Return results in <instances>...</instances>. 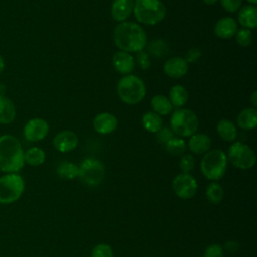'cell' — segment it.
Listing matches in <instances>:
<instances>
[{
  "mask_svg": "<svg viewBox=\"0 0 257 257\" xmlns=\"http://www.w3.org/2000/svg\"><path fill=\"white\" fill-rule=\"evenodd\" d=\"M113 42L119 50L125 52H139L147 45V33L138 23L124 21L117 24L112 34Z\"/></svg>",
  "mask_w": 257,
  "mask_h": 257,
  "instance_id": "cell-1",
  "label": "cell"
},
{
  "mask_svg": "<svg viewBox=\"0 0 257 257\" xmlns=\"http://www.w3.org/2000/svg\"><path fill=\"white\" fill-rule=\"evenodd\" d=\"M49 132L48 122L41 117H34L29 119L24 127L23 135L26 141L31 143H37L46 138Z\"/></svg>",
  "mask_w": 257,
  "mask_h": 257,
  "instance_id": "cell-11",
  "label": "cell"
},
{
  "mask_svg": "<svg viewBox=\"0 0 257 257\" xmlns=\"http://www.w3.org/2000/svg\"><path fill=\"white\" fill-rule=\"evenodd\" d=\"M238 247H239V244L237 242H235V241H228L225 244V250H227V251H229L231 253L237 251Z\"/></svg>",
  "mask_w": 257,
  "mask_h": 257,
  "instance_id": "cell-39",
  "label": "cell"
},
{
  "mask_svg": "<svg viewBox=\"0 0 257 257\" xmlns=\"http://www.w3.org/2000/svg\"><path fill=\"white\" fill-rule=\"evenodd\" d=\"M119 98L126 104L140 103L146 95V85L144 81L134 74H126L122 76L116 86Z\"/></svg>",
  "mask_w": 257,
  "mask_h": 257,
  "instance_id": "cell-4",
  "label": "cell"
},
{
  "mask_svg": "<svg viewBox=\"0 0 257 257\" xmlns=\"http://www.w3.org/2000/svg\"><path fill=\"white\" fill-rule=\"evenodd\" d=\"M224 195L225 194L222 186L216 182L211 183L206 189V198L214 205L220 204L224 199Z\"/></svg>",
  "mask_w": 257,
  "mask_h": 257,
  "instance_id": "cell-28",
  "label": "cell"
},
{
  "mask_svg": "<svg viewBox=\"0 0 257 257\" xmlns=\"http://www.w3.org/2000/svg\"><path fill=\"white\" fill-rule=\"evenodd\" d=\"M211 145L210 137L203 133H195L190 137L188 142L189 150L196 155H205L210 151Z\"/></svg>",
  "mask_w": 257,
  "mask_h": 257,
  "instance_id": "cell-18",
  "label": "cell"
},
{
  "mask_svg": "<svg viewBox=\"0 0 257 257\" xmlns=\"http://www.w3.org/2000/svg\"><path fill=\"white\" fill-rule=\"evenodd\" d=\"M151 107L159 115H168L174 108L169 98L163 94H157L151 99Z\"/></svg>",
  "mask_w": 257,
  "mask_h": 257,
  "instance_id": "cell-24",
  "label": "cell"
},
{
  "mask_svg": "<svg viewBox=\"0 0 257 257\" xmlns=\"http://www.w3.org/2000/svg\"><path fill=\"white\" fill-rule=\"evenodd\" d=\"M217 133L219 137L228 143H233L237 138V128L235 124L229 119H221L217 124Z\"/></svg>",
  "mask_w": 257,
  "mask_h": 257,
  "instance_id": "cell-23",
  "label": "cell"
},
{
  "mask_svg": "<svg viewBox=\"0 0 257 257\" xmlns=\"http://www.w3.org/2000/svg\"><path fill=\"white\" fill-rule=\"evenodd\" d=\"M148 49L152 55L156 57H161L168 52V45L164 40L156 39L148 45Z\"/></svg>",
  "mask_w": 257,
  "mask_h": 257,
  "instance_id": "cell-30",
  "label": "cell"
},
{
  "mask_svg": "<svg viewBox=\"0 0 257 257\" xmlns=\"http://www.w3.org/2000/svg\"><path fill=\"white\" fill-rule=\"evenodd\" d=\"M112 65L114 69L120 74H130L135 68L134 56L125 51H116L112 56Z\"/></svg>",
  "mask_w": 257,
  "mask_h": 257,
  "instance_id": "cell-16",
  "label": "cell"
},
{
  "mask_svg": "<svg viewBox=\"0 0 257 257\" xmlns=\"http://www.w3.org/2000/svg\"><path fill=\"white\" fill-rule=\"evenodd\" d=\"M134 0H113L110 14L116 22H124L133 13Z\"/></svg>",
  "mask_w": 257,
  "mask_h": 257,
  "instance_id": "cell-17",
  "label": "cell"
},
{
  "mask_svg": "<svg viewBox=\"0 0 257 257\" xmlns=\"http://www.w3.org/2000/svg\"><path fill=\"white\" fill-rule=\"evenodd\" d=\"M251 5H256L257 4V0H247Z\"/></svg>",
  "mask_w": 257,
  "mask_h": 257,
  "instance_id": "cell-44",
  "label": "cell"
},
{
  "mask_svg": "<svg viewBox=\"0 0 257 257\" xmlns=\"http://www.w3.org/2000/svg\"><path fill=\"white\" fill-rule=\"evenodd\" d=\"M235 38H236V42L240 46L247 47V46H250L252 44L253 34H252V31L250 29L241 28V29L237 30V32L235 34Z\"/></svg>",
  "mask_w": 257,
  "mask_h": 257,
  "instance_id": "cell-31",
  "label": "cell"
},
{
  "mask_svg": "<svg viewBox=\"0 0 257 257\" xmlns=\"http://www.w3.org/2000/svg\"><path fill=\"white\" fill-rule=\"evenodd\" d=\"M16 116V108L13 101L5 96L0 95V123L9 124Z\"/></svg>",
  "mask_w": 257,
  "mask_h": 257,
  "instance_id": "cell-20",
  "label": "cell"
},
{
  "mask_svg": "<svg viewBox=\"0 0 257 257\" xmlns=\"http://www.w3.org/2000/svg\"><path fill=\"white\" fill-rule=\"evenodd\" d=\"M142 124L149 133H157L163 127V119L161 115L154 111H148L142 116Z\"/></svg>",
  "mask_w": 257,
  "mask_h": 257,
  "instance_id": "cell-25",
  "label": "cell"
},
{
  "mask_svg": "<svg viewBox=\"0 0 257 257\" xmlns=\"http://www.w3.org/2000/svg\"><path fill=\"white\" fill-rule=\"evenodd\" d=\"M45 161V153L38 147H31L24 152V162L32 167L40 166Z\"/></svg>",
  "mask_w": 257,
  "mask_h": 257,
  "instance_id": "cell-26",
  "label": "cell"
},
{
  "mask_svg": "<svg viewBox=\"0 0 257 257\" xmlns=\"http://www.w3.org/2000/svg\"><path fill=\"white\" fill-rule=\"evenodd\" d=\"M194 167H195L194 157L190 154L182 155L181 160H180V169H181L182 173L190 174V172L194 169Z\"/></svg>",
  "mask_w": 257,
  "mask_h": 257,
  "instance_id": "cell-33",
  "label": "cell"
},
{
  "mask_svg": "<svg viewBox=\"0 0 257 257\" xmlns=\"http://www.w3.org/2000/svg\"><path fill=\"white\" fill-rule=\"evenodd\" d=\"M166 6L161 0H135L133 13L138 22L156 25L166 16Z\"/></svg>",
  "mask_w": 257,
  "mask_h": 257,
  "instance_id": "cell-3",
  "label": "cell"
},
{
  "mask_svg": "<svg viewBox=\"0 0 257 257\" xmlns=\"http://www.w3.org/2000/svg\"><path fill=\"white\" fill-rule=\"evenodd\" d=\"M238 30V23L232 17L225 16L220 18L214 26V33L221 39H230L235 36Z\"/></svg>",
  "mask_w": 257,
  "mask_h": 257,
  "instance_id": "cell-15",
  "label": "cell"
},
{
  "mask_svg": "<svg viewBox=\"0 0 257 257\" xmlns=\"http://www.w3.org/2000/svg\"><path fill=\"white\" fill-rule=\"evenodd\" d=\"M227 160L236 168L248 170L254 167L256 163V155L254 151L246 144L241 142L233 143L228 150Z\"/></svg>",
  "mask_w": 257,
  "mask_h": 257,
  "instance_id": "cell-8",
  "label": "cell"
},
{
  "mask_svg": "<svg viewBox=\"0 0 257 257\" xmlns=\"http://www.w3.org/2000/svg\"><path fill=\"white\" fill-rule=\"evenodd\" d=\"M174 193L181 199L188 200L196 195L198 184L196 179L187 173H181L177 175L172 183Z\"/></svg>",
  "mask_w": 257,
  "mask_h": 257,
  "instance_id": "cell-10",
  "label": "cell"
},
{
  "mask_svg": "<svg viewBox=\"0 0 257 257\" xmlns=\"http://www.w3.org/2000/svg\"><path fill=\"white\" fill-rule=\"evenodd\" d=\"M4 67H5L4 59H3V57L0 55V73H2V71L4 70Z\"/></svg>",
  "mask_w": 257,
  "mask_h": 257,
  "instance_id": "cell-41",
  "label": "cell"
},
{
  "mask_svg": "<svg viewBox=\"0 0 257 257\" xmlns=\"http://www.w3.org/2000/svg\"><path fill=\"white\" fill-rule=\"evenodd\" d=\"M189 69V63L184 57L174 56L164 63V72L171 78L183 77Z\"/></svg>",
  "mask_w": 257,
  "mask_h": 257,
  "instance_id": "cell-14",
  "label": "cell"
},
{
  "mask_svg": "<svg viewBox=\"0 0 257 257\" xmlns=\"http://www.w3.org/2000/svg\"><path fill=\"white\" fill-rule=\"evenodd\" d=\"M117 124V118L110 112H100L96 114L92 120L93 130L100 135H109L113 133L116 130Z\"/></svg>",
  "mask_w": 257,
  "mask_h": 257,
  "instance_id": "cell-12",
  "label": "cell"
},
{
  "mask_svg": "<svg viewBox=\"0 0 257 257\" xmlns=\"http://www.w3.org/2000/svg\"><path fill=\"white\" fill-rule=\"evenodd\" d=\"M204 257H224V248L219 244H211L206 248Z\"/></svg>",
  "mask_w": 257,
  "mask_h": 257,
  "instance_id": "cell-36",
  "label": "cell"
},
{
  "mask_svg": "<svg viewBox=\"0 0 257 257\" xmlns=\"http://www.w3.org/2000/svg\"><path fill=\"white\" fill-rule=\"evenodd\" d=\"M79 168L78 177L84 184L90 187L98 186L104 178V166L100 161L87 158L82 161Z\"/></svg>",
  "mask_w": 257,
  "mask_h": 257,
  "instance_id": "cell-9",
  "label": "cell"
},
{
  "mask_svg": "<svg viewBox=\"0 0 257 257\" xmlns=\"http://www.w3.org/2000/svg\"><path fill=\"white\" fill-rule=\"evenodd\" d=\"M174 137H175V134L171 131V128H168V127H162L159 132L156 133L157 141L160 144H164V145Z\"/></svg>",
  "mask_w": 257,
  "mask_h": 257,
  "instance_id": "cell-37",
  "label": "cell"
},
{
  "mask_svg": "<svg viewBox=\"0 0 257 257\" xmlns=\"http://www.w3.org/2000/svg\"><path fill=\"white\" fill-rule=\"evenodd\" d=\"M171 131L180 138H190L197 133L199 119L197 114L188 108H177L170 118Z\"/></svg>",
  "mask_w": 257,
  "mask_h": 257,
  "instance_id": "cell-6",
  "label": "cell"
},
{
  "mask_svg": "<svg viewBox=\"0 0 257 257\" xmlns=\"http://www.w3.org/2000/svg\"><path fill=\"white\" fill-rule=\"evenodd\" d=\"M168 98L173 107L181 108L187 103L189 99V93L188 90L183 85L176 84L171 87Z\"/></svg>",
  "mask_w": 257,
  "mask_h": 257,
  "instance_id": "cell-22",
  "label": "cell"
},
{
  "mask_svg": "<svg viewBox=\"0 0 257 257\" xmlns=\"http://www.w3.org/2000/svg\"><path fill=\"white\" fill-rule=\"evenodd\" d=\"M24 164V152L18 139L11 135L0 136V171L17 173Z\"/></svg>",
  "mask_w": 257,
  "mask_h": 257,
  "instance_id": "cell-2",
  "label": "cell"
},
{
  "mask_svg": "<svg viewBox=\"0 0 257 257\" xmlns=\"http://www.w3.org/2000/svg\"><path fill=\"white\" fill-rule=\"evenodd\" d=\"M134 58H135V63H137L140 66V68H142V69H148L151 65L150 56L144 50L137 52L136 57H134Z\"/></svg>",
  "mask_w": 257,
  "mask_h": 257,
  "instance_id": "cell-35",
  "label": "cell"
},
{
  "mask_svg": "<svg viewBox=\"0 0 257 257\" xmlns=\"http://www.w3.org/2000/svg\"><path fill=\"white\" fill-rule=\"evenodd\" d=\"M206 5H214L218 2V0H203Z\"/></svg>",
  "mask_w": 257,
  "mask_h": 257,
  "instance_id": "cell-42",
  "label": "cell"
},
{
  "mask_svg": "<svg viewBox=\"0 0 257 257\" xmlns=\"http://www.w3.org/2000/svg\"><path fill=\"white\" fill-rule=\"evenodd\" d=\"M237 124L242 130H253L257 125V110L254 107H246L237 116Z\"/></svg>",
  "mask_w": 257,
  "mask_h": 257,
  "instance_id": "cell-21",
  "label": "cell"
},
{
  "mask_svg": "<svg viewBox=\"0 0 257 257\" xmlns=\"http://www.w3.org/2000/svg\"><path fill=\"white\" fill-rule=\"evenodd\" d=\"M25 183L17 173H9L0 177V204L16 202L23 194Z\"/></svg>",
  "mask_w": 257,
  "mask_h": 257,
  "instance_id": "cell-7",
  "label": "cell"
},
{
  "mask_svg": "<svg viewBox=\"0 0 257 257\" xmlns=\"http://www.w3.org/2000/svg\"><path fill=\"white\" fill-rule=\"evenodd\" d=\"M238 22L243 28L254 29L257 26V8L255 5H245L238 10Z\"/></svg>",
  "mask_w": 257,
  "mask_h": 257,
  "instance_id": "cell-19",
  "label": "cell"
},
{
  "mask_svg": "<svg viewBox=\"0 0 257 257\" xmlns=\"http://www.w3.org/2000/svg\"><path fill=\"white\" fill-rule=\"evenodd\" d=\"M250 99H251L252 107L256 108V106H257V92L256 91H253V93L250 96Z\"/></svg>",
  "mask_w": 257,
  "mask_h": 257,
  "instance_id": "cell-40",
  "label": "cell"
},
{
  "mask_svg": "<svg viewBox=\"0 0 257 257\" xmlns=\"http://www.w3.org/2000/svg\"><path fill=\"white\" fill-rule=\"evenodd\" d=\"M4 91H5V87H4L3 84L0 83V95H4V94H3Z\"/></svg>",
  "mask_w": 257,
  "mask_h": 257,
  "instance_id": "cell-43",
  "label": "cell"
},
{
  "mask_svg": "<svg viewBox=\"0 0 257 257\" xmlns=\"http://www.w3.org/2000/svg\"><path fill=\"white\" fill-rule=\"evenodd\" d=\"M201 50L198 49V48H191L188 50L187 52V55L185 57L186 61L189 63V62H196L200 56H201Z\"/></svg>",
  "mask_w": 257,
  "mask_h": 257,
  "instance_id": "cell-38",
  "label": "cell"
},
{
  "mask_svg": "<svg viewBox=\"0 0 257 257\" xmlns=\"http://www.w3.org/2000/svg\"><path fill=\"white\" fill-rule=\"evenodd\" d=\"M91 257H113V251L108 244H97L91 252Z\"/></svg>",
  "mask_w": 257,
  "mask_h": 257,
  "instance_id": "cell-32",
  "label": "cell"
},
{
  "mask_svg": "<svg viewBox=\"0 0 257 257\" xmlns=\"http://www.w3.org/2000/svg\"><path fill=\"white\" fill-rule=\"evenodd\" d=\"M222 8L228 13H235L242 6V0H220Z\"/></svg>",
  "mask_w": 257,
  "mask_h": 257,
  "instance_id": "cell-34",
  "label": "cell"
},
{
  "mask_svg": "<svg viewBox=\"0 0 257 257\" xmlns=\"http://www.w3.org/2000/svg\"><path fill=\"white\" fill-rule=\"evenodd\" d=\"M227 156L219 149L207 152L201 161V172L203 176L211 181H218L223 178L227 169Z\"/></svg>",
  "mask_w": 257,
  "mask_h": 257,
  "instance_id": "cell-5",
  "label": "cell"
},
{
  "mask_svg": "<svg viewBox=\"0 0 257 257\" xmlns=\"http://www.w3.org/2000/svg\"><path fill=\"white\" fill-rule=\"evenodd\" d=\"M165 147L167 152L173 156H182L185 154V151L187 149L185 141L183 140V138L180 137L172 138L165 144Z\"/></svg>",
  "mask_w": 257,
  "mask_h": 257,
  "instance_id": "cell-29",
  "label": "cell"
},
{
  "mask_svg": "<svg viewBox=\"0 0 257 257\" xmlns=\"http://www.w3.org/2000/svg\"><path fill=\"white\" fill-rule=\"evenodd\" d=\"M56 173L62 180H73L78 177L79 168L73 163L61 162L56 169Z\"/></svg>",
  "mask_w": 257,
  "mask_h": 257,
  "instance_id": "cell-27",
  "label": "cell"
},
{
  "mask_svg": "<svg viewBox=\"0 0 257 257\" xmlns=\"http://www.w3.org/2000/svg\"><path fill=\"white\" fill-rule=\"evenodd\" d=\"M78 145V137L72 131H61L53 138V147L60 153L73 151Z\"/></svg>",
  "mask_w": 257,
  "mask_h": 257,
  "instance_id": "cell-13",
  "label": "cell"
}]
</instances>
